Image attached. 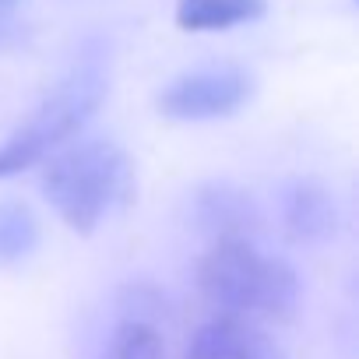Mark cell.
I'll list each match as a JSON object with an SVG mask.
<instances>
[{
	"instance_id": "1",
	"label": "cell",
	"mask_w": 359,
	"mask_h": 359,
	"mask_svg": "<svg viewBox=\"0 0 359 359\" xmlns=\"http://www.w3.org/2000/svg\"><path fill=\"white\" fill-rule=\"evenodd\" d=\"M198 292L219 317L289 324L299 310V275L257 243H212L198 264Z\"/></svg>"
},
{
	"instance_id": "2",
	"label": "cell",
	"mask_w": 359,
	"mask_h": 359,
	"mask_svg": "<svg viewBox=\"0 0 359 359\" xmlns=\"http://www.w3.org/2000/svg\"><path fill=\"white\" fill-rule=\"evenodd\" d=\"M43 194L67 229L88 236L109 212L134 198V162L106 137L78 141L50 155L43 169Z\"/></svg>"
},
{
	"instance_id": "3",
	"label": "cell",
	"mask_w": 359,
	"mask_h": 359,
	"mask_svg": "<svg viewBox=\"0 0 359 359\" xmlns=\"http://www.w3.org/2000/svg\"><path fill=\"white\" fill-rule=\"evenodd\" d=\"M109 88L106 64L99 53H85L74 71L57 85V92L0 144V180L18 176L43 158H50L60 144H67L102 106Z\"/></svg>"
},
{
	"instance_id": "4",
	"label": "cell",
	"mask_w": 359,
	"mask_h": 359,
	"mask_svg": "<svg viewBox=\"0 0 359 359\" xmlns=\"http://www.w3.org/2000/svg\"><path fill=\"white\" fill-rule=\"evenodd\" d=\"M254 95V78L243 67H205L176 78L158 95V113L169 120H219L240 113Z\"/></svg>"
},
{
	"instance_id": "5",
	"label": "cell",
	"mask_w": 359,
	"mask_h": 359,
	"mask_svg": "<svg viewBox=\"0 0 359 359\" xmlns=\"http://www.w3.org/2000/svg\"><path fill=\"white\" fill-rule=\"evenodd\" d=\"M191 219L212 243H257L264 215L250 191L229 180H208L191 198Z\"/></svg>"
},
{
	"instance_id": "6",
	"label": "cell",
	"mask_w": 359,
	"mask_h": 359,
	"mask_svg": "<svg viewBox=\"0 0 359 359\" xmlns=\"http://www.w3.org/2000/svg\"><path fill=\"white\" fill-rule=\"evenodd\" d=\"M187 359H289L282 341L254 320L212 317L187 345Z\"/></svg>"
},
{
	"instance_id": "7",
	"label": "cell",
	"mask_w": 359,
	"mask_h": 359,
	"mask_svg": "<svg viewBox=\"0 0 359 359\" xmlns=\"http://www.w3.org/2000/svg\"><path fill=\"white\" fill-rule=\"evenodd\" d=\"M282 226L285 236L299 247H313L334 236L338 229V208L331 191L320 180H296L282 194Z\"/></svg>"
},
{
	"instance_id": "8",
	"label": "cell",
	"mask_w": 359,
	"mask_h": 359,
	"mask_svg": "<svg viewBox=\"0 0 359 359\" xmlns=\"http://www.w3.org/2000/svg\"><path fill=\"white\" fill-rule=\"evenodd\" d=\"M264 8V0H176V25L184 32H222L257 22Z\"/></svg>"
},
{
	"instance_id": "9",
	"label": "cell",
	"mask_w": 359,
	"mask_h": 359,
	"mask_svg": "<svg viewBox=\"0 0 359 359\" xmlns=\"http://www.w3.org/2000/svg\"><path fill=\"white\" fill-rule=\"evenodd\" d=\"M39 247V219L22 201H0V268H15Z\"/></svg>"
},
{
	"instance_id": "10",
	"label": "cell",
	"mask_w": 359,
	"mask_h": 359,
	"mask_svg": "<svg viewBox=\"0 0 359 359\" xmlns=\"http://www.w3.org/2000/svg\"><path fill=\"white\" fill-rule=\"evenodd\" d=\"M99 359H165V338L155 324L120 320Z\"/></svg>"
},
{
	"instance_id": "11",
	"label": "cell",
	"mask_w": 359,
	"mask_h": 359,
	"mask_svg": "<svg viewBox=\"0 0 359 359\" xmlns=\"http://www.w3.org/2000/svg\"><path fill=\"white\" fill-rule=\"evenodd\" d=\"M116 306H120V320H137V324H155V327H158V320L169 310L165 296L155 285H148V282L123 285L120 296H116Z\"/></svg>"
},
{
	"instance_id": "12",
	"label": "cell",
	"mask_w": 359,
	"mask_h": 359,
	"mask_svg": "<svg viewBox=\"0 0 359 359\" xmlns=\"http://www.w3.org/2000/svg\"><path fill=\"white\" fill-rule=\"evenodd\" d=\"M15 4H18V0H0V15H4V11H11Z\"/></svg>"
}]
</instances>
